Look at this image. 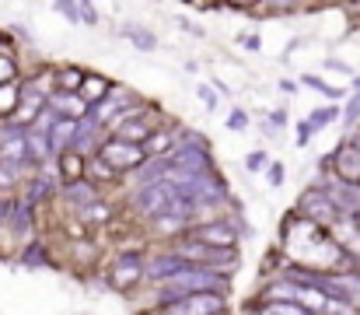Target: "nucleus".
Returning a JSON list of instances; mask_svg holds the SVG:
<instances>
[{
	"instance_id": "obj_7",
	"label": "nucleus",
	"mask_w": 360,
	"mask_h": 315,
	"mask_svg": "<svg viewBox=\"0 0 360 315\" xmlns=\"http://www.w3.org/2000/svg\"><path fill=\"white\" fill-rule=\"evenodd\" d=\"M143 270H147L143 252H120V256L112 259V270H109L112 288H116V291H129L136 280H143Z\"/></svg>"
},
{
	"instance_id": "obj_33",
	"label": "nucleus",
	"mask_w": 360,
	"mask_h": 315,
	"mask_svg": "<svg viewBox=\"0 0 360 315\" xmlns=\"http://www.w3.org/2000/svg\"><path fill=\"white\" fill-rule=\"evenodd\" d=\"M11 210H14V204L7 200V193H0V224H7V217H11Z\"/></svg>"
},
{
	"instance_id": "obj_29",
	"label": "nucleus",
	"mask_w": 360,
	"mask_h": 315,
	"mask_svg": "<svg viewBox=\"0 0 360 315\" xmlns=\"http://www.w3.org/2000/svg\"><path fill=\"white\" fill-rule=\"evenodd\" d=\"M228 126H231L235 133H245V126H248V116H245L241 109H231V116H228Z\"/></svg>"
},
{
	"instance_id": "obj_36",
	"label": "nucleus",
	"mask_w": 360,
	"mask_h": 315,
	"mask_svg": "<svg viewBox=\"0 0 360 315\" xmlns=\"http://www.w3.org/2000/svg\"><path fill=\"white\" fill-rule=\"evenodd\" d=\"M350 221H354V228L360 231V210H354V214H350Z\"/></svg>"
},
{
	"instance_id": "obj_28",
	"label": "nucleus",
	"mask_w": 360,
	"mask_h": 315,
	"mask_svg": "<svg viewBox=\"0 0 360 315\" xmlns=\"http://www.w3.org/2000/svg\"><path fill=\"white\" fill-rule=\"evenodd\" d=\"M196 95H200V102H203L207 112H214V109H217V92H214L210 85H200V88H196Z\"/></svg>"
},
{
	"instance_id": "obj_30",
	"label": "nucleus",
	"mask_w": 360,
	"mask_h": 315,
	"mask_svg": "<svg viewBox=\"0 0 360 315\" xmlns=\"http://www.w3.org/2000/svg\"><path fill=\"white\" fill-rule=\"evenodd\" d=\"M343 116H347V123H357V116H360V92L354 95V102H347Z\"/></svg>"
},
{
	"instance_id": "obj_32",
	"label": "nucleus",
	"mask_w": 360,
	"mask_h": 315,
	"mask_svg": "<svg viewBox=\"0 0 360 315\" xmlns=\"http://www.w3.org/2000/svg\"><path fill=\"white\" fill-rule=\"evenodd\" d=\"M238 42H241V49H248V53H259V46H262L259 35H241Z\"/></svg>"
},
{
	"instance_id": "obj_34",
	"label": "nucleus",
	"mask_w": 360,
	"mask_h": 315,
	"mask_svg": "<svg viewBox=\"0 0 360 315\" xmlns=\"http://www.w3.org/2000/svg\"><path fill=\"white\" fill-rule=\"evenodd\" d=\"M283 183V165H269V186H280Z\"/></svg>"
},
{
	"instance_id": "obj_25",
	"label": "nucleus",
	"mask_w": 360,
	"mask_h": 315,
	"mask_svg": "<svg viewBox=\"0 0 360 315\" xmlns=\"http://www.w3.org/2000/svg\"><path fill=\"white\" fill-rule=\"evenodd\" d=\"M21 175H25L21 168H14V165H4V161H0V193H4V190H11Z\"/></svg>"
},
{
	"instance_id": "obj_21",
	"label": "nucleus",
	"mask_w": 360,
	"mask_h": 315,
	"mask_svg": "<svg viewBox=\"0 0 360 315\" xmlns=\"http://www.w3.org/2000/svg\"><path fill=\"white\" fill-rule=\"evenodd\" d=\"M21 263H25V266H49V256H46L42 242H32V245H25V252H21Z\"/></svg>"
},
{
	"instance_id": "obj_19",
	"label": "nucleus",
	"mask_w": 360,
	"mask_h": 315,
	"mask_svg": "<svg viewBox=\"0 0 360 315\" xmlns=\"http://www.w3.org/2000/svg\"><path fill=\"white\" fill-rule=\"evenodd\" d=\"M18 102H21V92L14 85H0V116H14L18 112Z\"/></svg>"
},
{
	"instance_id": "obj_23",
	"label": "nucleus",
	"mask_w": 360,
	"mask_h": 315,
	"mask_svg": "<svg viewBox=\"0 0 360 315\" xmlns=\"http://www.w3.org/2000/svg\"><path fill=\"white\" fill-rule=\"evenodd\" d=\"M245 168H248L252 175L266 172V168H269V154H266V151H248V154H245Z\"/></svg>"
},
{
	"instance_id": "obj_4",
	"label": "nucleus",
	"mask_w": 360,
	"mask_h": 315,
	"mask_svg": "<svg viewBox=\"0 0 360 315\" xmlns=\"http://www.w3.org/2000/svg\"><path fill=\"white\" fill-rule=\"evenodd\" d=\"M95 158H102L116 175H126V172H140L143 165H147V154H143V147L140 144H126L120 137H109L102 147H98V154Z\"/></svg>"
},
{
	"instance_id": "obj_26",
	"label": "nucleus",
	"mask_w": 360,
	"mask_h": 315,
	"mask_svg": "<svg viewBox=\"0 0 360 315\" xmlns=\"http://www.w3.org/2000/svg\"><path fill=\"white\" fill-rule=\"evenodd\" d=\"M14 78H18V67H14V60L0 53V85H14Z\"/></svg>"
},
{
	"instance_id": "obj_3",
	"label": "nucleus",
	"mask_w": 360,
	"mask_h": 315,
	"mask_svg": "<svg viewBox=\"0 0 360 315\" xmlns=\"http://www.w3.org/2000/svg\"><path fill=\"white\" fill-rule=\"evenodd\" d=\"M168 165H172L175 175H210V172H217L214 168V154H210L203 137H186L168 154Z\"/></svg>"
},
{
	"instance_id": "obj_37",
	"label": "nucleus",
	"mask_w": 360,
	"mask_h": 315,
	"mask_svg": "<svg viewBox=\"0 0 360 315\" xmlns=\"http://www.w3.org/2000/svg\"><path fill=\"white\" fill-rule=\"evenodd\" d=\"M354 88H360V74H354Z\"/></svg>"
},
{
	"instance_id": "obj_35",
	"label": "nucleus",
	"mask_w": 360,
	"mask_h": 315,
	"mask_svg": "<svg viewBox=\"0 0 360 315\" xmlns=\"http://www.w3.org/2000/svg\"><path fill=\"white\" fill-rule=\"evenodd\" d=\"M269 123H273V126H283V123H287V112H283V109H280V112H273V116H269Z\"/></svg>"
},
{
	"instance_id": "obj_31",
	"label": "nucleus",
	"mask_w": 360,
	"mask_h": 315,
	"mask_svg": "<svg viewBox=\"0 0 360 315\" xmlns=\"http://www.w3.org/2000/svg\"><path fill=\"white\" fill-rule=\"evenodd\" d=\"M311 133H315V130H311V126H308V119H301V123H297V144H301V147H304V144H308V137H311Z\"/></svg>"
},
{
	"instance_id": "obj_15",
	"label": "nucleus",
	"mask_w": 360,
	"mask_h": 315,
	"mask_svg": "<svg viewBox=\"0 0 360 315\" xmlns=\"http://www.w3.org/2000/svg\"><path fill=\"white\" fill-rule=\"evenodd\" d=\"M120 35L122 39H129L136 49H143V53H154L158 49V35L150 32V28H140V25H133V21H126L120 25Z\"/></svg>"
},
{
	"instance_id": "obj_14",
	"label": "nucleus",
	"mask_w": 360,
	"mask_h": 315,
	"mask_svg": "<svg viewBox=\"0 0 360 315\" xmlns=\"http://www.w3.org/2000/svg\"><path fill=\"white\" fill-rule=\"evenodd\" d=\"M175 147H179V144H175V133H172V130H154V133L143 140V154H147V161H150V158H168Z\"/></svg>"
},
{
	"instance_id": "obj_24",
	"label": "nucleus",
	"mask_w": 360,
	"mask_h": 315,
	"mask_svg": "<svg viewBox=\"0 0 360 315\" xmlns=\"http://www.w3.org/2000/svg\"><path fill=\"white\" fill-rule=\"evenodd\" d=\"M301 85H308V88H319V92H322V95H329V99H340V95H343L340 88H333V85H326L322 78H311V74H304V78H301Z\"/></svg>"
},
{
	"instance_id": "obj_5",
	"label": "nucleus",
	"mask_w": 360,
	"mask_h": 315,
	"mask_svg": "<svg viewBox=\"0 0 360 315\" xmlns=\"http://www.w3.org/2000/svg\"><path fill=\"white\" fill-rule=\"evenodd\" d=\"M297 214L311 224H336L343 217V207L333 200L329 190H304L297 200Z\"/></svg>"
},
{
	"instance_id": "obj_1",
	"label": "nucleus",
	"mask_w": 360,
	"mask_h": 315,
	"mask_svg": "<svg viewBox=\"0 0 360 315\" xmlns=\"http://www.w3.org/2000/svg\"><path fill=\"white\" fill-rule=\"evenodd\" d=\"M228 288H231L228 273L189 266L182 277L158 288V305H172V302H182V298H193V295H228Z\"/></svg>"
},
{
	"instance_id": "obj_8",
	"label": "nucleus",
	"mask_w": 360,
	"mask_h": 315,
	"mask_svg": "<svg viewBox=\"0 0 360 315\" xmlns=\"http://www.w3.org/2000/svg\"><path fill=\"white\" fill-rule=\"evenodd\" d=\"M186 270H189V263L168 249V252H158L154 259H147V270H143V277H147V280H154V284L161 288V284H168V280L182 277Z\"/></svg>"
},
{
	"instance_id": "obj_16",
	"label": "nucleus",
	"mask_w": 360,
	"mask_h": 315,
	"mask_svg": "<svg viewBox=\"0 0 360 315\" xmlns=\"http://www.w3.org/2000/svg\"><path fill=\"white\" fill-rule=\"evenodd\" d=\"M32 210H35V207H32L28 200H18V204H14V210H11V217H7V228H11L18 238H25V235L32 231Z\"/></svg>"
},
{
	"instance_id": "obj_13",
	"label": "nucleus",
	"mask_w": 360,
	"mask_h": 315,
	"mask_svg": "<svg viewBox=\"0 0 360 315\" xmlns=\"http://www.w3.org/2000/svg\"><path fill=\"white\" fill-rule=\"evenodd\" d=\"M63 197H67L70 204H77V210H84V207H91V204L98 200V190H95L91 179H74V183L63 186Z\"/></svg>"
},
{
	"instance_id": "obj_22",
	"label": "nucleus",
	"mask_w": 360,
	"mask_h": 315,
	"mask_svg": "<svg viewBox=\"0 0 360 315\" xmlns=\"http://www.w3.org/2000/svg\"><path fill=\"white\" fill-rule=\"evenodd\" d=\"M336 116H340V109H336V105H326V109H315V112L308 116V126H311V130H319V126H326V123H333Z\"/></svg>"
},
{
	"instance_id": "obj_20",
	"label": "nucleus",
	"mask_w": 360,
	"mask_h": 315,
	"mask_svg": "<svg viewBox=\"0 0 360 315\" xmlns=\"http://www.w3.org/2000/svg\"><path fill=\"white\" fill-rule=\"evenodd\" d=\"M56 81H60V92H70V95H77L81 85H84L81 70H74V67H63V70L56 74Z\"/></svg>"
},
{
	"instance_id": "obj_12",
	"label": "nucleus",
	"mask_w": 360,
	"mask_h": 315,
	"mask_svg": "<svg viewBox=\"0 0 360 315\" xmlns=\"http://www.w3.org/2000/svg\"><path fill=\"white\" fill-rule=\"evenodd\" d=\"M77 95L84 99L88 112H91L95 105H102L109 95H112V81H105V78H98V74H84V85H81Z\"/></svg>"
},
{
	"instance_id": "obj_38",
	"label": "nucleus",
	"mask_w": 360,
	"mask_h": 315,
	"mask_svg": "<svg viewBox=\"0 0 360 315\" xmlns=\"http://www.w3.org/2000/svg\"><path fill=\"white\" fill-rule=\"evenodd\" d=\"M354 144H357V147H360V130H357V137H354Z\"/></svg>"
},
{
	"instance_id": "obj_9",
	"label": "nucleus",
	"mask_w": 360,
	"mask_h": 315,
	"mask_svg": "<svg viewBox=\"0 0 360 315\" xmlns=\"http://www.w3.org/2000/svg\"><path fill=\"white\" fill-rule=\"evenodd\" d=\"M189 238L207 242V245H214V249H235V245H238V231H235V224H231L228 217H224V221H210V224L193 228Z\"/></svg>"
},
{
	"instance_id": "obj_6",
	"label": "nucleus",
	"mask_w": 360,
	"mask_h": 315,
	"mask_svg": "<svg viewBox=\"0 0 360 315\" xmlns=\"http://www.w3.org/2000/svg\"><path fill=\"white\" fill-rule=\"evenodd\" d=\"M228 309V295H193L172 305H161V315H224Z\"/></svg>"
},
{
	"instance_id": "obj_27",
	"label": "nucleus",
	"mask_w": 360,
	"mask_h": 315,
	"mask_svg": "<svg viewBox=\"0 0 360 315\" xmlns=\"http://www.w3.org/2000/svg\"><path fill=\"white\" fill-rule=\"evenodd\" d=\"M81 217H84V221H109V207H105L102 200H95L91 207L81 210Z\"/></svg>"
},
{
	"instance_id": "obj_18",
	"label": "nucleus",
	"mask_w": 360,
	"mask_h": 315,
	"mask_svg": "<svg viewBox=\"0 0 360 315\" xmlns=\"http://www.w3.org/2000/svg\"><path fill=\"white\" fill-rule=\"evenodd\" d=\"M53 11H56L60 18H67V21L81 25V21H84V11H88V4H74V0H56V4H53Z\"/></svg>"
},
{
	"instance_id": "obj_11",
	"label": "nucleus",
	"mask_w": 360,
	"mask_h": 315,
	"mask_svg": "<svg viewBox=\"0 0 360 315\" xmlns=\"http://www.w3.org/2000/svg\"><path fill=\"white\" fill-rule=\"evenodd\" d=\"M150 133H154V130H150V123H147V116H143V105L129 109L120 123L112 126V137H120L126 144H140V147H143V140H147Z\"/></svg>"
},
{
	"instance_id": "obj_2",
	"label": "nucleus",
	"mask_w": 360,
	"mask_h": 315,
	"mask_svg": "<svg viewBox=\"0 0 360 315\" xmlns=\"http://www.w3.org/2000/svg\"><path fill=\"white\" fill-rule=\"evenodd\" d=\"M175 256H182L189 266H200V270H217V273H231L238 266V252L235 249H214L207 242H196L189 235H182L175 245H172Z\"/></svg>"
},
{
	"instance_id": "obj_10",
	"label": "nucleus",
	"mask_w": 360,
	"mask_h": 315,
	"mask_svg": "<svg viewBox=\"0 0 360 315\" xmlns=\"http://www.w3.org/2000/svg\"><path fill=\"white\" fill-rule=\"evenodd\" d=\"M333 172L340 175L343 186H360V147L354 140H347L333 151Z\"/></svg>"
},
{
	"instance_id": "obj_17",
	"label": "nucleus",
	"mask_w": 360,
	"mask_h": 315,
	"mask_svg": "<svg viewBox=\"0 0 360 315\" xmlns=\"http://www.w3.org/2000/svg\"><path fill=\"white\" fill-rule=\"evenodd\" d=\"M255 315H315V312L304 309V305H294V302H266Z\"/></svg>"
}]
</instances>
